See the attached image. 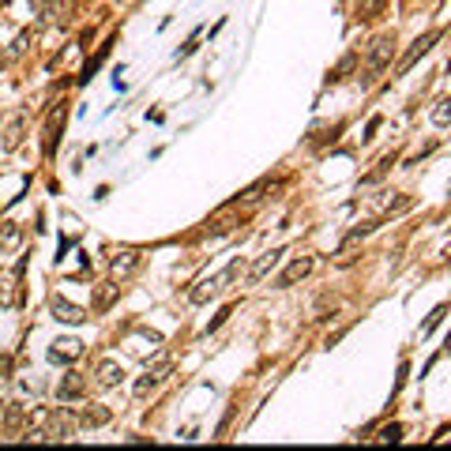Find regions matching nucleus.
<instances>
[{
	"instance_id": "7ed1b4c3",
	"label": "nucleus",
	"mask_w": 451,
	"mask_h": 451,
	"mask_svg": "<svg viewBox=\"0 0 451 451\" xmlns=\"http://www.w3.org/2000/svg\"><path fill=\"white\" fill-rule=\"evenodd\" d=\"M139 263H143L139 248H121V252H113V256H110V278H113V282H124V278H132V275L139 271Z\"/></svg>"
},
{
	"instance_id": "9b49d317",
	"label": "nucleus",
	"mask_w": 451,
	"mask_h": 451,
	"mask_svg": "<svg viewBox=\"0 0 451 451\" xmlns=\"http://www.w3.org/2000/svg\"><path fill=\"white\" fill-rule=\"evenodd\" d=\"M23 136H26V117L19 113V117H11V121H8V128H4V143H0V151H16L19 143H23Z\"/></svg>"
},
{
	"instance_id": "2eb2a0df",
	"label": "nucleus",
	"mask_w": 451,
	"mask_h": 451,
	"mask_svg": "<svg viewBox=\"0 0 451 451\" xmlns=\"http://www.w3.org/2000/svg\"><path fill=\"white\" fill-rule=\"evenodd\" d=\"M395 162H399V151H388V154H383L380 162H376L373 174H365V177H361V184H376V181H383V177H388V169H391Z\"/></svg>"
},
{
	"instance_id": "7c9ffc66",
	"label": "nucleus",
	"mask_w": 451,
	"mask_h": 451,
	"mask_svg": "<svg viewBox=\"0 0 451 451\" xmlns=\"http://www.w3.org/2000/svg\"><path fill=\"white\" fill-rule=\"evenodd\" d=\"M447 271H451V263H447Z\"/></svg>"
},
{
	"instance_id": "0eeeda50",
	"label": "nucleus",
	"mask_w": 451,
	"mask_h": 451,
	"mask_svg": "<svg viewBox=\"0 0 451 451\" xmlns=\"http://www.w3.org/2000/svg\"><path fill=\"white\" fill-rule=\"evenodd\" d=\"M309 271H312V256H297V260L286 263V271L275 278V286L278 290H290V286H297L301 278H309Z\"/></svg>"
},
{
	"instance_id": "b1692460",
	"label": "nucleus",
	"mask_w": 451,
	"mask_h": 451,
	"mask_svg": "<svg viewBox=\"0 0 451 451\" xmlns=\"http://www.w3.org/2000/svg\"><path fill=\"white\" fill-rule=\"evenodd\" d=\"M444 312H447V304H436V309H433V316L425 320V327H421V335H433V327L444 320Z\"/></svg>"
},
{
	"instance_id": "39448f33",
	"label": "nucleus",
	"mask_w": 451,
	"mask_h": 451,
	"mask_svg": "<svg viewBox=\"0 0 451 451\" xmlns=\"http://www.w3.org/2000/svg\"><path fill=\"white\" fill-rule=\"evenodd\" d=\"M46 357L53 365H72L75 357H83V342H79V339H53Z\"/></svg>"
},
{
	"instance_id": "a211bd4d",
	"label": "nucleus",
	"mask_w": 451,
	"mask_h": 451,
	"mask_svg": "<svg viewBox=\"0 0 451 451\" xmlns=\"http://www.w3.org/2000/svg\"><path fill=\"white\" fill-rule=\"evenodd\" d=\"M354 260H357V241H350V237H346V241L339 245V252H335V267H350Z\"/></svg>"
},
{
	"instance_id": "a878e982",
	"label": "nucleus",
	"mask_w": 451,
	"mask_h": 451,
	"mask_svg": "<svg viewBox=\"0 0 451 451\" xmlns=\"http://www.w3.org/2000/svg\"><path fill=\"white\" fill-rule=\"evenodd\" d=\"M230 316H233V304H226V309H222V312L215 316V320H211V324H207V335H211V331H218V327H222L226 320H230Z\"/></svg>"
},
{
	"instance_id": "c756f323",
	"label": "nucleus",
	"mask_w": 451,
	"mask_h": 451,
	"mask_svg": "<svg viewBox=\"0 0 451 451\" xmlns=\"http://www.w3.org/2000/svg\"><path fill=\"white\" fill-rule=\"evenodd\" d=\"M447 346H451V339H447Z\"/></svg>"
},
{
	"instance_id": "4be33fe9",
	"label": "nucleus",
	"mask_w": 451,
	"mask_h": 451,
	"mask_svg": "<svg viewBox=\"0 0 451 451\" xmlns=\"http://www.w3.org/2000/svg\"><path fill=\"white\" fill-rule=\"evenodd\" d=\"M376 440H380V444H399V440H403V425H399V421H391V425H383Z\"/></svg>"
},
{
	"instance_id": "aec40b11",
	"label": "nucleus",
	"mask_w": 451,
	"mask_h": 451,
	"mask_svg": "<svg viewBox=\"0 0 451 451\" xmlns=\"http://www.w3.org/2000/svg\"><path fill=\"white\" fill-rule=\"evenodd\" d=\"M110 49H113V42H105V46L98 49V57H95V60H87V68H83V75H79V83H87V79L102 68V64H105V57H110Z\"/></svg>"
},
{
	"instance_id": "f03ea898",
	"label": "nucleus",
	"mask_w": 451,
	"mask_h": 451,
	"mask_svg": "<svg viewBox=\"0 0 451 451\" xmlns=\"http://www.w3.org/2000/svg\"><path fill=\"white\" fill-rule=\"evenodd\" d=\"M391 57H395V31H383L368 42V53H365V79L361 87H373L376 79L391 68Z\"/></svg>"
},
{
	"instance_id": "9d476101",
	"label": "nucleus",
	"mask_w": 451,
	"mask_h": 451,
	"mask_svg": "<svg viewBox=\"0 0 451 451\" xmlns=\"http://www.w3.org/2000/svg\"><path fill=\"white\" fill-rule=\"evenodd\" d=\"M110 418H113V410L98 406V403H90V406L79 410V425H83V429H102V425H110Z\"/></svg>"
},
{
	"instance_id": "393cba45",
	"label": "nucleus",
	"mask_w": 451,
	"mask_h": 451,
	"mask_svg": "<svg viewBox=\"0 0 451 451\" xmlns=\"http://www.w3.org/2000/svg\"><path fill=\"white\" fill-rule=\"evenodd\" d=\"M19 425H23V406H19V403H11V410H8V429H16V433H19Z\"/></svg>"
},
{
	"instance_id": "f257e3e1",
	"label": "nucleus",
	"mask_w": 451,
	"mask_h": 451,
	"mask_svg": "<svg viewBox=\"0 0 451 451\" xmlns=\"http://www.w3.org/2000/svg\"><path fill=\"white\" fill-rule=\"evenodd\" d=\"M248 271V263H245V256H233L226 267L218 271V275H207V278H200L192 290H189V301L192 304H207V301H215V297H222L226 290H230L237 278H241Z\"/></svg>"
},
{
	"instance_id": "dca6fc26",
	"label": "nucleus",
	"mask_w": 451,
	"mask_h": 451,
	"mask_svg": "<svg viewBox=\"0 0 451 451\" xmlns=\"http://www.w3.org/2000/svg\"><path fill=\"white\" fill-rule=\"evenodd\" d=\"M57 132H64V110L49 117V128H46V154L57 151Z\"/></svg>"
},
{
	"instance_id": "1a4fd4ad",
	"label": "nucleus",
	"mask_w": 451,
	"mask_h": 451,
	"mask_svg": "<svg viewBox=\"0 0 451 451\" xmlns=\"http://www.w3.org/2000/svg\"><path fill=\"white\" fill-rule=\"evenodd\" d=\"M53 316H57L60 324H72V327H79V324H87V309H79V304H72V301H64V297H53Z\"/></svg>"
},
{
	"instance_id": "412c9836",
	"label": "nucleus",
	"mask_w": 451,
	"mask_h": 451,
	"mask_svg": "<svg viewBox=\"0 0 451 451\" xmlns=\"http://www.w3.org/2000/svg\"><path fill=\"white\" fill-rule=\"evenodd\" d=\"M169 368H174V357L169 354H162V357H154V361H147V373H154V376H169Z\"/></svg>"
},
{
	"instance_id": "423d86ee",
	"label": "nucleus",
	"mask_w": 451,
	"mask_h": 451,
	"mask_svg": "<svg viewBox=\"0 0 451 451\" xmlns=\"http://www.w3.org/2000/svg\"><path fill=\"white\" fill-rule=\"evenodd\" d=\"M436 42H440V31H429V34H421L418 42H414V46L406 49V57L399 60V68H395V72H399V75H406V72L414 68V64H418L421 57H425V53H429V49L436 46Z\"/></svg>"
},
{
	"instance_id": "4468645a",
	"label": "nucleus",
	"mask_w": 451,
	"mask_h": 451,
	"mask_svg": "<svg viewBox=\"0 0 451 451\" xmlns=\"http://www.w3.org/2000/svg\"><path fill=\"white\" fill-rule=\"evenodd\" d=\"M233 226H241V215H233V207H222V215L207 222V233H230Z\"/></svg>"
},
{
	"instance_id": "20e7f679",
	"label": "nucleus",
	"mask_w": 451,
	"mask_h": 451,
	"mask_svg": "<svg viewBox=\"0 0 451 451\" xmlns=\"http://www.w3.org/2000/svg\"><path fill=\"white\" fill-rule=\"evenodd\" d=\"M282 256H286V248H271V252H263V256L252 263V267L245 271V278H248V286H260L263 278H267L278 263H282Z\"/></svg>"
},
{
	"instance_id": "5701e85b",
	"label": "nucleus",
	"mask_w": 451,
	"mask_h": 451,
	"mask_svg": "<svg viewBox=\"0 0 451 451\" xmlns=\"http://www.w3.org/2000/svg\"><path fill=\"white\" fill-rule=\"evenodd\" d=\"M354 64H357V53H346V57H342V64H339V68H335V72L327 75V83H339V79L346 75V72L354 68Z\"/></svg>"
},
{
	"instance_id": "cd10ccee",
	"label": "nucleus",
	"mask_w": 451,
	"mask_h": 451,
	"mask_svg": "<svg viewBox=\"0 0 451 451\" xmlns=\"http://www.w3.org/2000/svg\"><path fill=\"white\" fill-rule=\"evenodd\" d=\"M4 304H11V282H8V278L0 282V309H4Z\"/></svg>"
},
{
	"instance_id": "6e6552de",
	"label": "nucleus",
	"mask_w": 451,
	"mask_h": 451,
	"mask_svg": "<svg viewBox=\"0 0 451 451\" xmlns=\"http://www.w3.org/2000/svg\"><path fill=\"white\" fill-rule=\"evenodd\" d=\"M83 391H87V380L75 373V368H68V373L60 376L57 383V399L60 403H75V399H83Z\"/></svg>"
},
{
	"instance_id": "f8f14e48",
	"label": "nucleus",
	"mask_w": 451,
	"mask_h": 451,
	"mask_svg": "<svg viewBox=\"0 0 451 451\" xmlns=\"http://www.w3.org/2000/svg\"><path fill=\"white\" fill-rule=\"evenodd\" d=\"M19 241H23V226L11 222V218L0 222V256H4V252H16Z\"/></svg>"
},
{
	"instance_id": "ddd939ff",
	"label": "nucleus",
	"mask_w": 451,
	"mask_h": 451,
	"mask_svg": "<svg viewBox=\"0 0 451 451\" xmlns=\"http://www.w3.org/2000/svg\"><path fill=\"white\" fill-rule=\"evenodd\" d=\"M95 380H98V388H117V383L124 380V368L117 365V361H98Z\"/></svg>"
},
{
	"instance_id": "f3484780",
	"label": "nucleus",
	"mask_w": 451,
	"mask_h": 451,
	"mask_svg": "<svg viewBox=\"0 0 451 451\" xmlns=\"http://www.w3.org/2000/svg\"><path fill=\"white\" fill-rule=\"evenodd\" d=\"M158 383H162V376H154V373H147V376H139L136 383H132V395H136V399H147V395L158 388Z\"/></svg>"
},
{
	"instance_id": "bb28decb",
	"label": "nucleus",
	"mask_w": 451,
	"mask_h": 451,
	"mask_svg": "<svg viewBox=\"0 0 451 451\" xmlns=\"http://www.w3.org/2000/svg\"><path fill=\"white\" fill-rule=\"evenodd\" d=\"M376 128H380V117H373V121L365 124V136H361V139H365V143H373V139H376Z\"/></svg>"
},
{
	"instance_id": "6ab92c4d",
	"label": "nucleus",
	"mask_w": 451,
	"mask_h": 451,
	"mask_svg": "<svg viewBox=\"0 0 451 451\" xmlns=\"http://www.w3.org/2000/svg\"><path fill=\"white\" fill-rule=\"evenodd\" d=\"M433 124H436V128H447V124H451V95L433 105Z\"/></svg>"
},
{
	"instance_id": "c85d7f7f",
	"label": "nucleus",
	"mask_w": 451,
	"mask_h": 451,
	"mask_svg": "<svg viewBox=\"0 0 451 451\" xmlns=\"http://www.w3.org/2000/svg\"><path fill=\"white\" fill-rule=\"evenodd\" d=\"M11 373V361H8V357H0V376H8Z\"/></svg>"
}]
</instances>
